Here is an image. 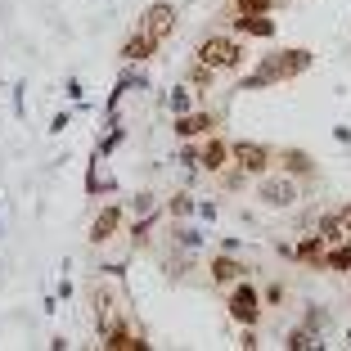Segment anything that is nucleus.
Segmentation results:
<instances>
[{"instance_id": "21", "label": "nucleus", "mask_w": 351, "mask_h": 351, "mask_svg": "<svg viewBox=\"0 0 351 351\" xmlns=\"http://www.w3.org/2000/svg\"><path fill=\"white\" fill-rule=\"evenodd\" d=\"M162 108L171 117H180V113H189V108H194V86H180V90H171V95H162Z\"/></svg>"}, {"instance_id": "27", "label": "nucleus", "mask_w": 351, "mask_h": 351, "mask_svg": "<svg viewBox=\"0 0 351 351\" xmlns=\"http://www.w3.org/2000/svg\"><path fill=\"white\" fill-rule=\"evenodd\" d=\"M180 162L189 171H198V140H180Z\"/></svg>"}, {"instance_id": "1", "label": "nucleus", "mask_w": 351, "mask_h": 351, "mask_svg": "<svg viewBox=\"0 0 351 351\" xmlns=\"http://www.w3.org/2000/svg\"><path fill=\"white\" fill-rule=\"evenodd\" d=\"M311 63H315V54H311L306 45H293V50L261 54L257 73L243 77V82H239V90H266V86H275V82H298L302 73H311Z\"/></svg>"}, {"instance_id": "14", "label": "nucleus", "mask_w": 351, "mask_h": 351, "mask_svg": "<svg viewBox=\"0 0 351 351\" xmlns=\"http://www.w3.org/2000/svg\"><path fill=\"white\" fill-rule=\"evenodd\" d=\"M275 162L284 167L289 176H298V180H306V176H315V158L306 154V149H279Z\"/></svg>"}, {"instance_id": "11", "label": "nucleus", "mask_w": 351, "mask_h": 351, "mask_svg": "<svg viewBox=\"0 0 351 351\" xmlns=\"http://www.w3.org/2000/svg\"><path fill=\"white\" fill-rule=\"evenodd\" d=\"M243 270H248V266H243L234 252H221V257L207 261V279H212L217 289H234L239 279H243Z\"/></svg>"}, {"instance_id": "30", "label": "nucleus", "mask_w": 351, "mask_h": 351, "mask_svg": "<svg viewBox=\"0 0 351 351\" xmlns=\"http://www.w3.org/2000/svg\"><path fill=\"white\" fill-rule=\"evenodd\" d=\"M266 302H270V306H279V302H284V289H279V284H270V289H266Z\"/></svg>"}, {"instance_id": "22", "label": "nucleus", "mask_w": 351, "mask_h": 351, "mask_svg": "<svg viewBox=\"0 0 351 351\" xmlns=\"http://www.w3.org/2000/svg\"><path fill=\"white\" fill-rule=\"evenodd\" d=\"M315 230H320V234L329 239V243H342V239H351V234H347V226H342V217H338V212H324V217L315 221Z\"/></svg>"}, {"instance_id": "13", "label": "nucleus", "mask_w": 351, "mask_h": 351, "mask_svg": "<svg viewBox=\"0 0 351 351\" xmlns=\"http://www.w3.org/2000/svg\"><path fill=\"white\" fill-rule=\"evenodd\" d=\"M226 162H230V145L221 135L198 140V171H226Z\"/></svg>"}, {"instance_id": "23", "label": "nucleus", "mask_w": 351, "mask_h": 351, "mask_svg": "<svg viewBox=\"0 0 351 351\" xmlns=\"http://www.w3.org/2000/svg\"><path fill=\"white\" fill-rule=\"evenodd\" d=\"M154 226H158L154 212H149V217H135V221H131V248H149V239H154Z\"/></svg>"}, {"instance_id": "4", "label": "nucleus", "mask_w": 351, "mask_h": 351, "mask_svg": "<svg viewBox=\"0 0 351 351\" xmlns=\"http://www.w3.org/2000/svg\"><path fill=\"white\" fill-rule=\"evenodd\" d=\"M226 311H230L234 324H257L261 320V298L248 279H239L234 289H226Z\"/></svg>"}, {"instance_id": "12", "label": "nucleus", "mask_w": 351, "mask_h": 351, "mask_svg": "<svg viewBox=\"0 0 351 351\" xmlns=\"http://www.w3.org/2000/svg\"><path fill=\"white\" fill-rule=\"evenodd\" d=\"M99 347H104V351H149V342H145V333H135L126 320H117L113 329L104 333Z\"/></svg>"}, {"instance_id": "28", "label": "nucleus", "mask_w": 351, "mask_h": 351, "mask_svg": "<svg viewBox=\"0 0 351 351\" xmlns=\"http://www.w3.org/2000/svg\"><path fill=\"white\" fill-rule=\"evenodd\" d=\"M239 347H243V351L261 347V342H257V333H252V324H243V338H239Z\"/></svg>"}, {"instance_id": "31", "label": "nucleus", "mask_w": 351, "mask_h": 351, "mask_svg": "<svg viewBox=\"0 0 351 351\" xmlns=\"http://www.w3.org/2000/svg\"><path fill=\"white\" fill-rule=\"evenodd\" d=\"M198 217H203V221H217V203H198Z\"/></svg>"}, {"instance_id": "24", "label": "nucleus", "mask_w": 351, "mask_h": 351, "mask_svg": "<svg viewBox=\"0 0 351 351\" xmlns=\"http://www.w3.org/2000/svg\"><path fill=\"white\" fill-rule=\"evenodd\" d=\"M167 217H176V221L198 217V203H194V194H171V203H167Z\"/></svg>"}, {"instance_id": "2", "label": "nucleus", "mask_w": 351, "mask_h": 351, "mask_svg": "<svg viewBox=\"0 0 351 351\" xmlns=\"http://www.w3.org/2000/svg\"><path fill=\"white\" fill-rule=\"evenodd\" d=\"M194 54H198L203 63H212L217 73H239V68H243V59H248L243 41H239V36H226V32H212V36H203Z\"/></svg>"}, {"instance_id": "20", "label": "nucleus", "mask_w": 351, "mask_h": 351, "mask_svg": "<svg viewBox=\"0 0 351 351\" xmlns=\"http://www.w3.org/2000/svg\"><path fill=\"white\" fill-rule=\"evenodd\" d=\"M284 347H289V351H315V347H324V342H320V329L302 324V329H293L289 338H284Z\"/></svg>"}, {"instance_id": "6", "label": "nucleus", "mask_w": 351, "mask_h": 351, "mask_svg": "<svg viewBox=\"0 0 351 351\" xmlns=\"http://www.w3.org/2000/svg\"><path fill=\"white\" fill-rule=\"evenodd\" d=\"M122 226H126V207L113 198V203H104L99 212H95V221H90V234H86V239H90L95 248H104V243H113V239L122 234Z\"/></svg>"}, {"instance_id": "16", "label": "nucleus", "mask_w": 351, "mask_h": 351, "mask_svg": "<svg viewBox=\"0 0 351 351\" xmlns=\"http://www.w3.org/2000/svg\"><path fill=\"white\" fill-rule=\"evenodd\" d=\"M320 270H329V275H351V239H342V243H329V248H324Z\"/></svg>"}, {"instance_id": "26", "label": "nucleus", "mask_w": 351, "mask_h": 351, "mask_svg": "<svg viewBox=\"0 0 351 351\" xmlns=\"http://www.w3.org/2000/svg\"><path fill=\"white\" fill-rule=\"evenodd\" d=\"M149 212H158V194H135L131 198V217H149Z\"/></svg>"}, {"instance_id": "17", "label": "nucleus", "mask_w": 351, "mask_h": 351, "mask_svg": "<svg viewBox=\"0 0 351 351\" xmlns=\"http://www.w3.org/2000/svg\"><path fill=\"white\" fill-rule=\"evenodd\" d=\"M324 248H329V239H324L320 230H315V234H302V243H298V248H293V257L320 270V261H324Z\"/></svg>"}, {"instance_id": "9", "label": "nucleus", "mask_w": 351, "mask_h": 351, "mask_svg": "<svg viewBox=\"0 0 351 351\" xmlns=\"http://www.w3.org/2000/svg\"><path fill=\"white\" fill-rule=\"evenodd\" d=\"M90 306H95V329H99V338L113 329L117 320H122V315H117V298H113V289H108V284H95Z\"/></svg>"}, {"instance_id": "29", "label": "nucleus", "mask_w": 351, "mask_h": 351, "mask_svg": "<svg viewBox=\"0 0 351 351\" xmlns=\"http://www.w3.org/2000/svg\"><path fill=\"white\" fill-rule=\"evenodd\" d=\"M68 122H73L68 113H54V117H50V131H54V135H59V131H68Z\"/></svg>"}, {"instance_id": "33", "label": "nucleus", "mask_w": 351, "mask_h": 351, "mask_svg": "<svg viewBox=\"0 0 351 351\" xmlns=\"http://www.w3.org/2000/svg\"><path fill=\"white\" fill-rule=\"evenodd\" d=\"M338 217H342V226H347V234H351V203H342V207H338Z\"/></svg>"}, {"instance_id": "34", "label": "nucleus", "mask_w": 351, "mask_h": 351, "mask_svg": "<svg viewBox=\"0 0 351 351\" xmlns=\"http://www.w3.org/2000/svg\"><path fill=\"white\" fill-rule=\"evenodd\" d=\"M347 342H351V333H347Z\"/></svg>"}, {"instance_id": "15", "label": "nucleus", "mask_w": 351, "mask_h": 351, "mask_svg": "<svg viewBox=\"0 0 351 351\" xmlns=\"http://www.w3.org/2000/svg\"><path fill=\"white\" fill-rule=\"evenodd\" d=\"M154 50H158L154 36H149V32H135V36H126V41H122V50H117V54H122L126 63H145V59H154Z\"/></svg>"}, {"instance_id": "19", "label": "nucleus", "mask_w": 351, "mask_h": 351, "mask_svg": "<svg viewBox=\"0 0 351 351\" xmlns=\"http://www.w3.org/2000/svg\"><path fill=\"white\" fill-rule=\"evenodd\" d=\"M167 243H171L176 252H185V257L194 261V252L203 248V234H198V230H189V226H176V230H171V239H167Z\"/></svg>"}, {"instance_id": "18", "label": "nucleus", "mask_w": 351, "mask_h": 351, "mask_svg": "<svg viewBox=\"0 0 351 351\" xmlns=\"http://www.w3.org/2000/svg\"><path fill=\"white\" fill-rule=\"evenodd\" d=\"M185 82L194 86V95H207V90H212V82H217V68H212V63H203L194 54V59H189V68H185Z\"/></svg>"}, {"instance_id": "8", "label": "nucleus", "mask_w": 351, "mask_h": 351, "mask_svg": "<svg viewBox=\"0 0 351 351\" xmlns=\"http://www.w3.org/2000/svg\"><path fill=\"white\" fill-rule=\"evenodd\" d=\"M140 32H149L158 45H167V41H171V32H176V5H167V0L149 5V10H145V23H140Z\"/></svg>"}, {"instance_id": "3", "label": "nucleus", "mask_w": 351, "mask_h": 351, "mask_svg": "<svg viewBox=\"0 0 351 351\" xmlns=\"http://www.w3.org/2000/svg\"><path fill=\"white\" fill-rule=\"evenodd\" d=\"M302 198V185H298V176L289 171H279V176H261V185H257V203L261 207H275V212H289L293 203Z\"/></svg>"}, {"instance_id": "25", "label": "nucleus", "mask_w": 351, "mask_h": 351, "mask_svg": "<svg viewBox=\"0 0 351 351\" xmlns=\"http://www.w3.org/2000/svg\"><path fill=\"white\" fill-rule=\"evenodd\" d=\"M234 14H275V0H234Z\"/></svg>"}, {"instance_id": "32", "label": "nucleus", "mask_w": 351, "mask_h": 351, "mask_svg": "<svg viewBox=\"0 0 351 351\" xmlns=\"http://www.w3.org/2000/svg\"><path fill=\"white\" fill-rule=\"evenodd\" d=\"M306 324L311 329H324V311H306Z\"/></svg>"}, {"instance_id": "7", "label": "nucleus", "mask_w": 351, "mask_h": 351, "mask_svg": "<svg viewBox=\"0 0 351 351\" xmlns=\"http://www.w3.org/2000/svg\"><path fill=\"white\" fill-rule=\"evenodd\" d=\"M176 140H207V135H217V113H207V108H189V113L176 117Z\"/></svg>"}, {"instance_id": "5", "label": "nucleus", "mask_w": 351, "mask_h": 351, "mask_svg": "<svg viewBox=\"0 0 351 351\" xmlns=\"http://www.w3.org/2000/svg\"><path fill=\"white\" fill-rule=\"evenodd\" d=\"M230 162L243 176H266L270 167H275V154H270L266 145H257V140H234V145H230Z\"/></svg>"}, {"instance_id": "10", "label": "nucleus", "mask_w": 351, "mask_h": 351, "mask_svg": "<svg viewBox=\"0 0 351 351\" xmlns=\"http://www.w3.org/2000/svg\"><path fill=\"white\" fill-rule=\"evenodd\" d=\"M230 32L234 36H257V41H270L275 36V19L270 14H230Z\"/></svg>"}]
</instances>
